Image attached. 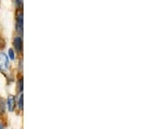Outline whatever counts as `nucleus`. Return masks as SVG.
Returning a JSON list of instances; mask_svg holds the SVG:
<instances>
[{"mask_svg":"<svg viewBox=\"0 0 157 129\" xmlns=\"http://www.w3.org/2000/svg\"><path fill=\"white\" fill-rule=\"evenodd\" d=\"M10 62L7 55L4 53H0V71H5L9 68Z\"/></svg>","mask_w":157,"mask_h":129,"instance_id":"f257e3e1","label":"nucleus"},{"mask_svg":"<svg viewBox=\"0 0 157 129\" xmlns=\"http://www.w3.org/2000/svg\"><path fill=\"white\" fill-rule=\"evenodd\" d=\"M16 28L18 32L23 33V12L19 11L16 17Z\"/></svg>","mask_w":157,"mask_h":129,"instance_id":"f03ea898","label":"nucleus"},{"mask_svg":"<svg viewBox=\"0 0 157 129\" xmlns=\"http://www.w3.org/2000/svg\"><path fill=\"white\" fill-rule=\"evenodd\" d=\"M13 46H14V48L16 49V51L20 53L22 51V48H23L22 39L20 37H15L14 41H13Z\"/></svg>","mask_w":157,"mask_h":129,"instance_id":"7ed1b4c3","label":"nucleus"},{"mask_svg":"<svg viewBox=\"0 0 157 129\" xmlns=\"http://www.w3.org/2000/svg\"><path fill=\"white\" fill-rule=\"evenodd\" d=\"M7 106H8V110L10 112H13L15 108V97L13 95H9L8 100H7Z\"/></svg>","mask_w":157,"mask_h":129,"instance_id":"20e7f679","label":"nucleus"},{"mask_svg":"<svg viewBox=\"0 0 157 129\" xmlns=\"http://www.w3.org/2000/svg\"><path fill=\"white\" fill-rule=\"evenodd\" d=\"M4 111H5V101L2 97H0V115L4 114Z\"/></svg>","mask_w":157,"mask_h":129,"instance_id":"39448f33","label":"nucleus"},{"mask_svg":"<svg viewBox=\"0 0 157 129\" xmlns=\"http://www.w3.org/2000/svg\"><path fill=\"white\" fill-rule=\"evenodd\" d=\"M8 55H9V58H10L11 60H14V58H15V54H14V52H13L12 49H9V51H8Z\"/></svg>","mask_w":157,"mask_h":129,"instance_id":"423d86ee","label":"nucleus"},{"mask_svg":"<svg viewBox=\"0 0 157 129\" xmlns=\"http://www.w3.org/2000/svg\"><path fill=\"white\" fill-rule=\"evenodd\" d=\"M4 47H5V41L2 37H0V50H3Z\"/></svg>","mask_w":157,"mask_h":129,"instance_id":"0eeeda50","label":"nucleus"},{"mask_svg":"<svg viewBox=\"0 0 157 129\" xmlns=\"http://www.w3.org/2000/svg\"><path fill=\"white\" fill-rule=\"evenodd\" d=\"M18 91L19 92H22L23 91V79H20L18 80Z\"/></svg>","mask_w":157,"mask_h":129,"instance_id":"6e6552de","label":"nucleus"},{"mask_svg":"<svg viewBox=\"0 0 157 129\" xmlns=\"http://www.w3.org/2000/svg\"><path fill=\"white\" fill-rule=\"evenodd\" d=\"M23 94L20 95V98H19V100H18V105H19V108L20 109H23Z\"/></svg>","mask_w":157,"mask_h":129,"instance_id":"1a4fd4ad","label":"nucleus"},{"mask_svg":"<svg viewBox=\"0 0 157 129\" xmlns=\"http://www.w3.org/2000/svg\"><path fill=\"white\" fill-rule=\"evenodd\" d=\"M15 2L18 7H21L23 5V0H15Z\"/></svg>","mask_w":157,"mask_h":129,"instance_id":"9d476101","label":"nucleus"},{"mask_svg":"<svg viewBox=\"0 0 157 129\" xmlns=\"http://www.w3.org/2000/svg\"><path fill=\"white\" fill-rule=\"evenodd\" d=\"M0 128H3V126H2L1 124H0Z\"/></svg>","mask_w":157,"mask_h":129,"instance_id":"9b49d317","label":"nucleus"}]
</instances>
